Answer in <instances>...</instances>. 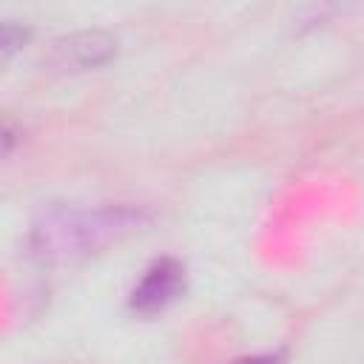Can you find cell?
I'll list each match as a JSON object with an SVG mask.
<instances>
[{
  "instance_id": "cell-1",
  "label": "cell",
  "mask_w": 364,
  "mask_h": 364,
  "mask_svg": "<svg viewBox=\"0 0 364 364\" xmlns=\"http://www.w3.org/2000/svg\"><path fill=\"white\" fill-rule=\"evenodd\" d=\"M148 216L131 205H51L28 230V253L43 264L85 259L136 230Z\"/></svg>"
},
{
  "instance_id": "cell-2",
  "label": "cell",
  "mask_w": 364,
  "mask_h": 364,
  "mask_svg": "<svg viewBox=\"0 0 364 364\" xmlns=\"http://www.w3.org/2000/svg\"><path fill=\"white\" fill-rule=\"evenodd\" d=\"M117 54V37L108 31L91 28V31H74L65 37H57L46 51V65L54 71H88L97 65H105Z\"/></svg>"
},
{
  "instance_id": "cell-3",
  "label": "cell",
  "mask_w": 364,
  "mask_h": 364,
  "mask_svg": "<svg viewBox=\"0 0 364 364\" xmlns=\"http://www.w3.org/2000/svg\"><path fill=\"white\" fill-rule=\"evenodd\" d=\"M185 293V264L173 256L156 259L131 290V310L139 316H156L168 310Z\"/></svg>"
},
{
  "instance_id": "cell-4",
  "label": "cell",
  "mask_w": 364,
  "mask_h": 364,
  "mask_svg": "<svg viewBox=\"0 0 364 364\" xmlns=\"http://www.w3.org/2000/svg\"><path fill=\"white\" fill-rule=\"evenodd\" d=\"M28 28L14 23V20H3V28H0V51H3V60H9L26 40H28Z\"/></svg>"
},
{
  "instance_id": "cell-5",
  "label": "cell",
  "mask_w": 364,
  "mask_h": 364,
  "mask_svg": "<svg viewBox=\"0 0 364 364\" xmlns=\"http://www.w3.org/2000/svg\"><path fill=\"white\" fill-rule=\"evenodd\" d=\"M230 364H284V355L282 353H262V355H245V358H236Z\"/></svg>"
}]
</instances>
